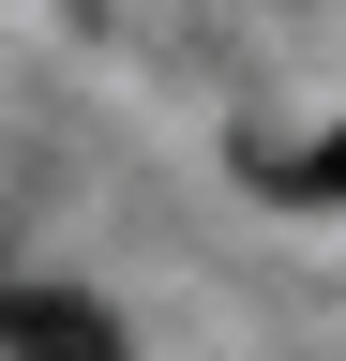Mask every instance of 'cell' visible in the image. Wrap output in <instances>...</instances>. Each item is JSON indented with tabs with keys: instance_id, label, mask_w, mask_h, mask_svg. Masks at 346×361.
Returning a JSON list of instances; mask_svg holds the SVG:
<instances>
[{
	"instance_id": "2",
	"label": "cell",
	"mask_w": 346,
	"mask_h": 361,
	"mask_svg": "<svg viewBox=\"0 0 346 361\" xmlns=\"http://www.w3.org/2000/svg\"><path fill=\"white\" fill-rule=\"evenodd\" d=\"M256 180H271V196H301V211H346V135H316V151H271Z\"/></svg>"
},
{
	"instance_id": "1",
	"label": "cell",
	"mask_w": 346,
	"mask_h": 361,
	"mask_svg": "<svg viewBox=\"0 0 346 361\" xmlns=\"http://www.w3.org/2000/svg\"><path fill=\"white\" fill-rule=\"evenodd\" d=\"M0 361H136V346H121V316L75 301V286H0Z\"/></svg>"
}]
</instances>
